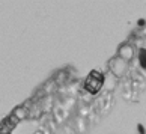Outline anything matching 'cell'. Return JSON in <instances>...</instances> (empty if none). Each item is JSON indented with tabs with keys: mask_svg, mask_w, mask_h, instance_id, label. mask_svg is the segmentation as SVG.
I'll return each mask as SVG.
<instances>
[{
	"mask_svg": "<svg viewBox=\"0 0 146 134\" xmlns=\"http://www.w3.org/2000/svg\"><path fill=\"white\" fill-rule=\"evenodd\" d=\"M109 68H110V72H111L113 77L121 78V77H123L128 72L129 65H128V62L122 60L121 57H115V59H111V60H110Z\"/></svg>",
	"mask_w": 146,
	"mask_h": 134,
	"instance_id": "1",
	"label": "cell"
},
{
	"mask_svg": "<svg viewBox=\"0 0 146 134\" xmlns=\"http://www.w3.org/2000/svg\"><path fill=\"white\" fill-rule=\"evenodd\" d=\"M117 57H121L122 60H125V62L129 63V60L134 57V48H133V45L123 44L121 48H119V51H117Z\"/></svg>",
	"mask_w": 146,
	"mask_h": 134,
	"instance_id": "2",
	"label": "cell"
},
{
	"mask_svg": "<svg viewBox=\"0 0 146 134\" xmlns=\"http://www.w3.org/2000/svg\"><path fill=\"white\" fill-rule=\"evenodd\" d=\"M0 134H9V133H0Z\"/></svg>",
	"mask_w": 146,
	"mask_h": 134,
	"instance_id": "4",
	"label": "cell"
},
{
	"mask_svg": "<svg viewBox=\"0 0 146 134\" xmlns=\"http://www.w3.org/2000/svg\"><path fill=\"white\" fill-rule=\"evenodd\" d=\"M14 117H17L18 121H21V119H26V116H27V110H26V107H17V109L14 110Z\"/></svg>",
	"mask_w": 146,
	"mask_h": 134,
	"instance_id": "3",
	"label": "cell"
}]
</instances>
